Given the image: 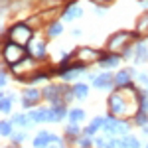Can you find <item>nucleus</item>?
I'll list each match as a JSON object with an SVG mask.
<instances>
[{
	"mask_svg": "<svg viewBox=\"0 0 148 148\" xmlns=\"http://www.w3.org/2000/svg\"><path fill=\"white\" fill-rule=\"evenodd\" d=\"M22 57H24V49H22V46H18V44L10 42L8 46L4 47V59H6L8 63H18Z\"/></svg>",
	"mask_w": 148,
	"mask_h": 148,
	"instance_id": "f257e3e1",
	"label": "nucleus"
},
{
	"mask_svg": "<svg viewBox=\"0 0 148 148\" xmlns=\"http://www.w3.org/2000/svg\"><path fill=\"white\" fill-rule=\"evenodd\" d=\"M10 36H12V40H16V42H28L30 36H32V32H30L28 26H24V24H16V26L10 30Z\"/></svg>",
	"mask_w": 148,
	"mask_h": 148,
	"instance_id": "f03ea898",
	"label": "nucleus"
},
{
	"mask_svg": "<svg viewBox=\"0 0 148 148\" xmlns=\"http://www.w3.org/2000/svg\"><path fill=\"white\" fill-rule=\"evenodd\" d=\"M111 111H113V113H119V114L126 113L125 99H123L121 95H113V97H111Z\"/></svg>",
	"mask_w": 148,
	"mask_h": 148,
	"instance_id": "7ed1b4c3",
	"label": "nucleus"
},
{
	"mask_svg": "<svg viewBox=\"0 0 148 148\" xmlns=\"http://www.w3.org/2000/svg\"><path fill=\"white\" fill-rule=\"evenodd\" d=\"M130 36H132V34H128V32H123V34H116V36L113 38V40H111V49H116V47H121V46H123V44L126 42V40L130 38Z\"/></svg>",
	"mask_w": 148,
	"mask_h": 148,
	"instance_id": "20e7f679",
	"label": "nucleus"
},
{
	"mask_svg": "<svg viewBox=\"0 0 148 148\" xmlns=\"http://www.w3.org/2000/svg\"><path fill=\"white\" fill-rule=\"evenodd\" d=\"M38 99H40V93L34 91V89H30V91L24 93V101H22V105H24V107H30V105H34Z\"/></svg>",
	"mask_w": 148,
	"mask_h": 148,
	"instance_id": "39448f33",
	"label": "nucleus"
},
{
	"mask_svg": "<svg viewBox=\"0 0 148 148\" xmlns=\"http://www.w3.org/2000/svg\"><path fill=\"white\" fill-rule=\"evenodd\" d=\"M116 146L119 148H138V140L132 138V136H126V138H123V140H119Z\"/></svg>",
	"mask_w": 148,
	"mask_h": 148,
	"instance_id": "423d86ee",
	"label": "nucleus"
},
{
	"mask_svg": "<svg viewBox=\"0 0 148 148\" xmlns=\"http://www.w3.org/2000/svg\"><path fill=\"white\" fill-rule=\"evenodd\" d=\"M111 81H113V77H111L109 73H105V75H101V77L95 79V85H97V87H111Z\"/></svg>",
	"mask_w": 148,
	"mask_h": 148,
	"instance_id": "0eeeda50",
	"label": "nucleus"
},
{
	"mask_svg": "<svg viewBox=\"0 0 148 148\" xmlns=\"http://www.w3.org/2000/svg\"><path fill=\"white\" fill-rule=\"evenodd\" d=\"M47 142H49V134H47V132H40V136L34 140V144H36L38 148H46Z\"/></svg>",
	"mask_w": 148,
	"mask_h": 148,
	"instance_id": "6e6552de",
	"label": "nucleus"
},
{
	"mask_svg": "<svg viewBox=\"0 0 148 148\" xmlns=\"http://www.w3.org/2000/svg\"><path fill=\"white\" fill-rule=\"evenodd\" d=\"M30 116H32L34 121H46V119H49V113H47L46 109H40V111H34Z\"/></svg>",
	"mask_w": 148,
	"mask_h": 148,
	"instance_id": "1a4fd4ad",
	"label": "nucleus"
},
{
	"mask_svg": "<svg viewBox=\"0 0 148 148\" xmlns=\"http://www.w3.org/2000/svg\"><path fill=\"white\" fill-rule=\"evenodd\" d=\"M63 113H65V111H63V107L59 105L57 109H53V111H49V119H47V121H59V119L63 116Z\"/></svg>",
	"mask_w": 148,
	"mask_h": 148,
	"instance_id": "9d476101",
	"label": "nucleus"
},
{
	"mask_svg": "<svg viewBox=\"0 0 148 148\" xmlns=\"http://www.w3.org/2000/svg\"><path fill=\"white\" fill-rule=\"evenodd\" d=\"M116 125H119V121H114V119H107L105 123H103V126H105V130H116Z\"/></svg>",
	"mask_w": 148,
	"mask_h": 148,
	"instance_id": "9b49d317",
	"label": "nucleus"
},
{
	"mask_svg": "<svg viewBox=\"0 0 148 148\" xmlns=\"http://www.w3.org/2000/svg\"><path fill=\"white\" fill-rule=\"evenodd\" d=\"M73 93L77 95V97H87V85H75V89H73Z\"/></svg>",
	"mask_w": 148,
	"mask_h": 148,
	"instance_id": "f8f14e48",
	"label": "nucleus"
},
{
	"mask_svg": "<svg viewBox=\"0 0 148 148\" xmlns=\"http://www.w3.org/2000/svg\"><path fill=\"white\" fill-rule=\"evenodd\" d=\"M101 125H103V119H95V121L91 123V126H89L85 132H87V134H93V132H95V130H97V128H99Z\"/></svg>",
	"mask_w": 148,
	"mask_h": 148,
	"instance_id": "ddd939ff",
	"label": "nucleus"
},
{
	"mask_svg": "<svg viewBox=\"0 0 148 148\" xmlns=\"http://www.w3.org/2000/svg\"><path fill=\"white\" fill-rule=\"evenodd\" d=\"M116 83H119V85H128V73H126V71H121V73L116 75Z\"/></svg>",
	"mask_w": 148,
	"mask_h": 148,
	"instance_id": "4468645a",
	"label": "nucleus"
},
{
	"mask_svg": "<svg viewBox=\"0 0 148 148\" xmlns=\"http://www.w3.org/2000/svg\"><path fill=\"white\" fill-rule=\"evenodd\" d=\"M69 119H71L73 123L81 121V119H83V111H79V109H73V111H71V114H69Z\"/></svg>",
	"mask_w": 148,
	"mask_h": 148,
	"instance_id": "2eb2a0df",
	"label": "nucleus"
},
{
	"mask_svg": "<svg viewBox=\"0 0 148 148\" xmlns=\"http://www.w3.org/2000/svg\"><path fill=\"white\" fill-rule=\"evenodd\" d=\"M77 16H81L79 8H69V10L65 12V18H77Z\"/></svg>",
	"mask_w": 148,
	"mask_h": 148,
	"instance_id": "dca6fc26",
	"label": "nucleus"
},
{
	"mask_svg": "<svg viewBox=\"0 0 148 148\" xmlns=\"http://www.w3.org/2000/svg\"><path fill=\"white\" fill-rule=\"evenodd\" d=\"M114 63H119V57H105V59H101V65H114Z\"/></svg>",
	"mask_w": 148,
	"mask_h": 148,
	"instance_id": "f3484780",
	"label": "nucleus"
},
{
	"mask_svg": "<svg viewBox=\"0 0 148 148\" xmlns=\"http://www.w3.org/2000/svg\"><path fill=\"white\" fill-rule=\"evenodd\" d=\"M0 128H2V134H10L12 132V126L6 123V121H2V125H0Z\"/></svg>",
	"mask_w": 148,
	"mask_h": 148,
	"instance_id": "a211bd4d",
	"label": "nucleus"
},
{
	"mask_svg": "<svg viewBox=\"0 0 148 148\" xmlns=\"http://www.w3.org/2000/svg\"><path fill=\"white\" fill-rule=\"evenodd\" d=\"M136 123L138 125H144V123H146V113H144V111H140V113L136 114Z\"/></svg>",
	"mask_w": 148,
	"mask_h": 148,
	"instance_id": "6ab92c4d",
	"label": "nucleus"
},
{
	"mask_svg": "<svg viewBox=\"0 0 148 148\" xmlns=\"http://www.w3.org/2000/svg\"><path fill=\"white\" fill-rule=\"evenodd\" d=\"M59 32H61V26H59V24H53V26L49 28V34L51 36H57Z\"/></svg>",
	"mask_w": 148,
	"mask_h": 148,
	"instance_id": "aec40b11",
	"label": "nucleus"
},
{
	"mask_svg": "<svg viewBox=\"0 0 148 148\" xmlns=\"http://www.w3.org/2000/svg\"><path fill=\"white\" fill-rule=\"evenodd\" d=\"M16 123H18V125H22V126H28V125H30V121H28L26 116H16Z\"/></svg>",
	"mask_w": 148,
	"mask_h": 148,
	"instance_id": "412c9836",
	"label": "nucleus"
},
{
	"mask_svg": "<svg viewBox=\"0 0 148 148\" xmlns=\"http://www.w3.org/2000/svg\"><path fill=\"white\" fill-rule=\"evenodd\" d=\"M126 130H128V126H126L125 123H119V125H116V132H121V134H125Z\"/></svg>",
	"mask_w": 148,
	"mask_h": 148,
	"instance_id": "4be33fe9",
	"label": "nucleus"
},
{
	"mask_svg": "<svg viewBox=\"0 0 148 148\" xmlns=\"http://www.w3.org/2000/svg\"><path fill=\"white\" fill-rule=\"evenodd\" d=\"M2 111H4V113H8V111H10V101H8L6 97L2 99Z\"/></svg>",
	"mask_w": 148,
	"mask_h": 148,
	"instance_id": "5701e85b",
	"label": "nucleus"
},
{
	"mask_svg": "<svg viewBox=\"0 0 148 148\" xmlns=\"http://www.w3.org/2000/svg\"><path fill=\"white\" fill-rule=\"evenodd\" d=\"M34 51H36V56H44V44H36Z\"/></svg>",
	"mask_w": 148,
	"mask_h": 148,
	"instance_id": "b1692460",
	"label": "nucleus"
},
{
	"mask_svg": "<svg viewBox=\"0 0 148 148\" xmlns=\"http://www.w3.org/2000/svg\"><path fill=\"white\" fill-rule=\"evenodd\" d=\"M144 57H146V47L138 46V59H144Z\"/></svg>",
	"mask_w": 148,
	"mask_h": 148,
	"instance_id": "393cba45",
	"label": "nucleus"
},
{
	"mask_svg": "<svg viewBox=\"0 0 148 148\" xmlns=\"http://www.w3.org/2000/svg\"><path fill=\"white\" fill-rule=\"evenodd\" d=\"M67 134H69V136H75V134H77V126H75V125H69L67 126Z\"/></svg>",
	"mask_w": 148,
	"mask_h": 148,
	"instance_id": "a878e982",
	"label": "nucleus"
},
{
	"mask_svg": "<svg viewBox=\"0 0 148 148\" xmlns=\"http://www.w3.org/2000/svg\"><path fill=\"white\" fill-rule=\"evenodd\" d=\"M95 2H99V0H95Z\"/></svg>",
	"mask_w": 148,
	"mask_h": 148,
	"instance_id": "bb28decb",
	"label": "nucleus"
},
{
	"mask_svg": "<svg viewBox=\"0 0 148 148\" xmlns=\"http://www.w3.org/2000/svg\"><path fill=\"white\" fill-rule=\"evenodd\" d=\"M146 148H148V146H146Z\"/></svg>",
	"mask_w": 148,
	"mask_h": 148,
	"instance_id": "cd10ccee",
	"label": "nucleus"
}]
</instances>
